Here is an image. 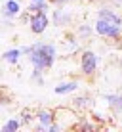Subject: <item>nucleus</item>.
<instances>
[{"label":"nucleus","instance_id":"nucleus-6","mask_svg":"<svg viewBox=\"0 0 122 132\" xmlns=\"http://www.w3.org/2000/svg\"><path fill=\"white\" fill-rule=\"evenodd\" d=\"M6 15H15L17 12H19V6H17V2H13V0H10V2L6 4Z\"/></svg>","mask_w":122,"mask_h":132},{"label":"nucleus","instance_id":"nucleus-11","mask_svg":"<svg viewBox=\"0 0 122 132\" xmlns=\"http://www.w3.org/2000/svg\"><path fill=\"white\" fill-rule=\"evenodd\" d=\"M17 126H19V122L17 121H10L6 126H4V130H8V132H12V130H17Z\"/></svg>","mask_w":122,"mask_h":132},{"label":"nucleus","instance_id":"nucleus-5","mask_svg":"<svg viewBox=\"0 0 122 132\" xmlns=\"http://www.w3.org/2000/svg\"><path fill=\"white\" fill-rule=\"evenodd\" d=\"M99 19H105V21H109V23H112V25L120 27V19L115 15V13H111V12H101L99 13Z\"/></svg>","mask_w":122,"mask_h":132},{"label":"nucleus","instance_id":"nucleus-10","mask_svg":"<svg viewBox=\"0 0 122 132\" xmlns=\"http://www.w3.org/2000/svg\"><path fill=\"white\" fill-rule=\"evenodd\" d=\"M40 121H42L44 125H50V122H52V113L50 111H42L40 113Z\"/></svg>","mask_w":122,"mask_h":132},{"label":"nucleus","instance_id":"nucleus-4","mask_svg":"<svg viewBox=\"0 0 122 132\" xmlns=\"http://www.w3.org/2000/svg\"><path fill=\"white\" fill-rule=\"evenodd\" d=\"M82 69L84 73H93V69H96V56H93L92 52H86L82 56Z\"/></svg>","mask_w":122,"mask_h":132},{"label":"nucleus","instance_id":"nucleus-2","mask_svg":"<svg viewBox=\"0 0 122 132\" xmlns=\"http://www.w3.org/2000/svg\"><path fill=\"white\" fill-rule=\"evenodd\" d=\"M96 29H97V33L103 35V36H116L120 33V27L112 25V23H109V21H105V19H99Z\"/></svg>","mask_w":122,"mask_h":132},{"label":"nucleus","instance_id":"nucleus-3","mask_svg":"<svg viewBox=\"0 0 122 132\" xmlns=\"http://www.w3.org/2000/svg\"><path fill=\"white\" fill-rule=\"evenodd\" d=\"M48 25V17L44 15V13H36V15L31 19V29L34 31V33H42L44 29H46Z\"/></svg>","mask_w":122,"mask_h":132},{"label":"nucleus","instance_id":"nucleus-1","mask_svg":"<svg viewBox=\"0 0 122 132\" xmlns=\"http://www.w3.org/2000/svg\"><path fill=\"white\" fill-rule=\"evenodd\" d=\"M53 48L50 44H36L33 50H31V60L36 67L44 69V67H50L53 61Z\"/></svg>","mask_w":122,"mask_h":132},{"label":"nucleus","instance_id":"nucleus-12","mask_svg":"<svg viewBox=\"0 0 122 132\" xmlns=\"http://www.w3.org/2000/svg\"><path fill=\"white\" fill-rule=\"evenodd\" d=\"M55 2H65V0H55Z\"/></svg>","mask_w":122,"mask_h":132},{"label":"nucleus","instance_id":"nucleus-7","mask_svg":"<svg viewBox=\"0 0 122 132\" xmlns=\"http://www.w3.org/2000/svg\"><path fill=\"white\" fill-rule=\"evenodd\" d=\"M74 88H76V84H74V82H67V84L57 86V88H55V92H57V94H67V92H73Z\"/></svg>","mask_w":122,"mask_h":132},{"label":"nucleus","instance_id":"nucleus-8","mask_svg":"<svg viewBox=\"0 0 122 132\" xmlns=\"http://www.w3.org/2000/svg\"><path fill=\"white\" fill-rule=\"evenodd\" d=\"M17 57H19V50H10V52L4 54V60L10 61V63H15V61H17Z\"/></svg>","mask_w":122,"mask_h":132},{"label":"nucleus","instance_id":"nucleus-9","mask_svg":"<svg viewBox=\"0 0 122 132\" xmlns=\"http://www.w3.org/2000/svg\"><path fill=\"white\" fill-rule=\"evenodd\" d=\"M111 102V105H115L116 109H122V98H115V96H109L107 98Z\"/></svg>","mask_w":122,"mask_h":132}]
</instances>
